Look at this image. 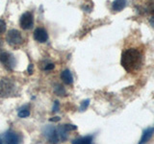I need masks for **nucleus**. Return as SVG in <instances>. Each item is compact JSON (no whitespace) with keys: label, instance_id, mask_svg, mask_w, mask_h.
I'll list each match as a JSON object with an SVG mask.
<instances>
[{"label":"nucleus","instance_id":"obj_1","mask_svg":"<svg viewBox=\"0 0 154 144\" xmlns=\"http://www.w3.org/2000/svg\"><path fill=\"white\" fill-rule=\"evenodd\" d=\"M143 64V53L137 48H129L122 52V65L129 73L141 68Z\"/></svg>","mask_w":154,"mask_h":144},{"label":"nucleus","instance_id":"obj_2","mask_svg":"<svg viewBox=\"0 0 154 144\" xmlns=\"http://www.w3.org/2000/svg\"><path fill=\"white\" fill-rule=\"evenodd\" d=\"M16 86L11 79L4 78L0 81V97H9L14 94Z\"/></svg>","mask_w":154,"mask_h":144},{"label":"nucleus","instance_id":"obj_3","mask_svg":"<svg viewBox=\"0 0 154 144\" xmlns=\"http://www.w3.org/2000/svg\"><path fill=\"white\" fill-rule=\"evenodd\" d=\"M0 62L8 70H12L16 65V60H14V56H12L10 53L2 50H0Z\"/></svg>","mask_w":154,"mask_h":144},{"label":"nucleus","instance_id":"obj_4","mask_svg":"<svg viewBox=\"0 0 154 144\" xmlns=\"http://www.w3.org/2000/svg\"><path fill=\"white\" fill-rule=\"evenodd\" d=\"M6 40L11 46H17L22 43L23 38L17 30H11L7 34Z\"/></svg>","mask_w":154,"mask_h":144},{"label":"nucleus","instance_id":"obj_5","mask_svg":"<svg viewBox=\"0 0 154 144\" xmlns=\"http://www.w3.org/2000/svg\"><path fill=\"white\" fill-rule=\"evenodd\" d=\"M33 23H34L33 16H32V14L29 12L24 13L20 16V19H19V24H20L21 28L24 29V30L31 29L33 26Z\"/></svg>","mask_w":154,"mask_h":144},{"label":"nucleus","instance_id":"obj_6","mask_svg":"<svg viewBox=\"0 0 154 144\" xmlns=\"http://www.w3.org/2000/svg\"><path fill=\"white\" fill-rule=\"evenodd\" d=\"M45 134L47 137L48 141H49L51 144H57L60 140L59 134H58V131L54 128V127H48L45 129Z\"/></svg>","mask_w":154,"mask_h":144},{"label":"nucleus","instance_id":"obj_7","mask_svg":"<svg viewBox=\"0 0 154 144\" xmlns=\"http://www.w3.org/2000/svg\"><path fill=\"white\" fill-rule=\"evenodd\" d=\"M6 144H20V136L17 133L10 131L5 134Z\"/></svg>","mask_w":154,"mask_h":144},{"label":"nucleus","instance_id":"obj_8","mask_svg":"<svg viewBox=\"0 0 154 144\" xmlns=\"http://www.w3.org/2000/svg\"><path fill=\"white\" fill-rule=\"evenodd\" d=\"M34 38L38 42H45L48 40V35L43 28H37L34 32Z\"/></svg>","mask_w":154,"mask_h":144},{"label":"nucleus","instance_id":"obj_9","mask_svg":"<svg viewBox=\"0 0 154 144\" xmlns=\"http://www.w3.org/2000/svg\"><path fill=\"white\" fill-rule=\"evenodd\" d=\"M153 134H154V127L147 128L146 130H144L143 133V136H142L141 139H140L138 144H146V142L149 141V139L152 137Z\"/></svg>","mask_w":154,"mask_h":144},{"label":"nucleus","instance_id":"obj_10","mask_svg":"<svg viewBox=\"0 0 154 144\" xmlns=\"http://www.w3.org/2000/svg\"><path fill=\"white\" fill-rule=\"evenodd\" d=\"M126 6V0H115L112 3V10L115 12H120Z\"/></svg>","mask_w":154,"mask_h":144},{"label":"nucleus","instance_id":"obj_11","mask_svg":"<svg viewBox=\"0 0 154 144\" xmlns=\"http://www.w3.org/2000/svg\"><path fill=\"white\" fill-rule=\"evenodd\" d=\"M61 78L63 81H64V83L66 85H70V84H72V82H73V78H72V75L70 73V71L67 70V69H66L62 72Z\"/></svg>","mask_w":154,"mask_h":144},{"label":"nucleus","instance_id":"obj_12","mask_svg":"<svg viewBox=\"0 0 154 144\" xmlns=\"http://www.w3.org/2000/svg\"><path fill=\"white\" fill-rule=\"evenodd\" d=\"M91 142H93V136H87L75 139V140H73L72 144H91Z\"/></svg>","mask_w":154,"mask_h":144},{"label":"nucleus","instance_id":"obj_13","mask_svg":"<svg viewBox=\"0 0 154 144\" xmlns=\"http://www.w3.org/2000/svg\"><path fill=\"white\" fill-rule=\"evenodd\" d=\"M29 114H30V110H29V108L27 106H24V107L19 109V110H18V116L21 118L27 117Z\"/></svg>","mask_w":154,"mask_h":144},{"label":"nucleus","instance_id":"obj_14","mask_svg":"<svg viewBox=\"0 0 154 144\" xmlns=\"http://www.w3.org/2000/svg\"><path fill=\"white\" fill-rule=\"evenodd\" d=\"M55 93L57 95H60V96H65L66 91H65L64 88H63L62 86H57L55 88Z\"/></svg>","mask_w":154,"mask_h":144},{"label":"nucleus","instance_id":"obj_15","mask_svg":"<svg viewBox=\"0 0 154 144\" xmlns=\"http://www.w3.org/2000/svg\"><path fill=\"white\" fill-rule=\"evenodd\" d=\"M63 127L66 130V132H69V131H73V130H76L77 127L75 125H71V124H66V125H63Z\"/></svg>","mask_w":154,"mask_h":144},{"label":"nucleus","instance_id":"obj_16","mask_svg":"<svg viewBox=\"0 0 154 144\" xmlns=\"http://www.w3.org/2000/svg\"><path fill=\"white\" fill-rule=\"evenodd\" d=\"M89 104H90V100H89V99H87V100L83 101V102H82L81 107H80V110H81V112H84V110H85L87 108H88Z\"/></svg>","mask_w":154,"mask_h":144},{"label":"nucleus","instance_id":"obj_17","mask_svg":"<svg viewBox=\"0 0 154 144\" xmlns=\"http://www.w3.org/2000/svg\"><path fill=\"white\" fill-rule=\"evenodd\" d=\"M5 31H6V23L2 19H0V35L3 34Z\"/></svg>","mask_w":154,"mask_h":144},{"label":"nucleus","instance_id":"obj_18","mask_svg":"<svg viewBox=\"0 0 154 144\" xmlns=\"http://www.w3.org/2000/svg\"><path fill=\"white\" fill-rule=\"evenodd\" d=\"M53 68H54V64H51V62H48V64L43 67V69H45V71H50V70H52Z\"/></svg>","mask_w":154,"mask_h":144},{"label":"nucleus","instance_id":"obj_19","mask_svg":"<svg viewBox=\"0 0 154 144\" xmlns=\"http://www.w3.org/2000/svg\"><path fill=\"white\" fill-rule=\"evenodd\" d=\"M59 110V102L58 101H56L55 104H54V107H53V112H57V110Z\"/></svg>","mask_w":154,"mask_h":144},{"label":"nucleus","instance_id":"obj_20","mask_svg":"<svg viewBox=\"0 0 154 144\" xmlns=\"http://www.w3.org/2000/svg\"><path fill=\"white\" fill-rule=\"evenodd\" d=\"M27 71H28L30 74H32V72H33V65H32V64H29V67H28Z\"/></svg>","mask_w":154,"mask_h":144},{"label":"nucleus","instance_id":"obj_21","mask_svg":"<svg viewBox=\"0 0 154 144\" xmlns=\"http://www.w3.org/2000/svg\"><path fill=\"white\" fill-rule=\"evenodd\" d=\"M59 120H60V117H53V118H50V121H52V122L59 121Z\"/></svg>","mask_w":154,"mask_h":144},{"label":"nucleus","instance_id":"obj_22","mask_svg":"<svg viewBox=\"0 0 154 144\" xmlns=\"http://www.w3.org/2000/svg\"><path fill=\"white\" fill-rule=\"evenodd\" d=\"M1 44H2V42H1V40H0V46H1Z\"/></svg>","mask_w":154,"mask_h":144},{"label":"nucleus","instance_id":"obj_23","mask_svg":"<svg viewBox=\"0 0 154 144\" xmlns=\"http://www.w3.org/2000/svg\"><path fill=\"white\" fill-rule=\"evenodd\" d=\"M0 144H2V142H1V140H0Z\"/></svg>","mask_w":154,"mask_h":144}]
</instances>
